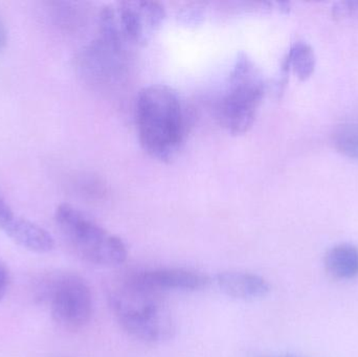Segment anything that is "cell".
Masks as SVG:
<instances>
[{"mask_svg":"<svg viewBox=\"0 0 358 357\" xmlns=\"http://www.w3.org/2000/svg\"><path fill=\"white\" fill-rule=\"evenodd\" d=\"M178 92L152 84L138 92L134 117L143 149L162 163L178 157L187 136V115Z\"/></svg>","mask_w":358,"mask_h":357,"instance_id":"cell-1","label":"cell"},{"mask_svg":"<svg viewBox=\"0 0 358 357\" xmlns=\"http://www.w3.org/2000/svg\"><path fill=\"white\" fill-rule=\"evenodd\" d=\"M107 300L120 326L134 339L155 344L173 337L176 323L163 293L145 286L134 272L111 282Z\"/></svg>","mask_w":358,"mask_h":357,"instance_id":"cell-2","label":"cell"},{"mask_svg":"<svg viewBox=\"0 0 358 357\" xmlns=\"http://www.w3.org/2000/svg\"><path fill=\"white\" fill-rule=\"evenodd\" d=\"M55 220L69 245L85 261L96 265L117 266L127 260L125 242L73 205H59Z\"/></svg>","mask_w":358,"mask_h":357,"instance_id":"cell-3","label":"cell"},{"mask_svg":"<svg viewBox=\"0 0 358 357\" xmlns=\"http://www.w3.org/2000/svg\"><path fill=\"white\" fill-rule=\"evenodd\" d=\"M265 90L262 73L252 59L245 54H238L219 103L221 125L234 136L246 133L256 121Z\"/></svg>","mask_w":358,"mask_h":357,"instance_id":"cell-4","label":"cell"},{"mask_svg":"<svg viewBox=\"0 0 358 357\" xmlns=\"http://www.w3.org/2000/svg\"><path fill=\"white\" fill-rule=\"evenodd\" d=\"M43 296L55 322L69 330L83 328L92 320L94 300L90 285L82 277L63 272L46 281Z\"/></svg>","mask_w":358,"mask_h":357,"instance_id":"cell-5","label":"cell"},{"mask_svg":"<svg viewBox=\"0 0 358 357\" xmlns=\"http://www.w3.org/2000/svg\"><path fill=\"white\" fill-rule=\"evenodd\" d=\"M115 12L128 41L138 45L148 43L166 19L165 6L157 1L117 2Z\"/></svg>","mask_w":358,"mask_h":357,"instance_id":"cell-6","label":"cell"},{"mask_svg":"<svg viewBox=\"0 0 358 357\" xmlns=\"http://www.w3.org/2000/svg\"><path fill=\"white\" fill-rule=\"evenodd\" d=\"M145 286L164 293L166 291H197L206 289L210 279L203 272L189 268H162L134 272Z\"/></svg>","mask_w":358,"mask_h":357,"instance_id":"cell-7","label":"cell"},{"mask_svg":"<svg viewBox=\"0 0 358 357\" xmlns=\"http://www.w3.org/2000/svg\"><path fill=\"white\" fill-rule=\"evenodd\" d=\"M219 289L227 297L254 301L266 297L271 285L260 275L248 272H223L216 276Z\"/></svg>","mask_w":358,"mask_h":357,"instance_id":"cell-8","label":"cell"},{"mask_svg":"<svg viewBox=\"0 0 358 357\" xmlns=\"http://www.w3.org/2000/svg\"><path fill=\"white\" fill-rule=\"evenodd\" d=\"M2 231L19 247L33 253H50L55 247V240L52 235L41 226L25 218L14 216Z\"/></svg>","mask_w":358,"mask_h":357,"instance_id":"cell-9","label":"cell"},{"mask_svg":"<svg viewBox=\"0 0 358 357\" xmlns=\"http://www.w3.org/2000/svg\"><path fill=\"white\" fill-rule=\"evenodd\" d=\"M328 274L338 280L350 281L358 278V247L352 243H340L325 256Z\"/></svg>","mask_w":358,"mask_h":357,"instance_id":"cell-10","label":"cell"},{"mask_svg":"<svg viewBox=\"0 0 358 357\" xmlns=\"http://www.w3.org/2000/svg\"><path fill=\"white\" fill-rule=\"evenodd\" d=\"M315 68V54L310 44L305 41L294 42L284 59V73L292 69L301 80H305L310 77Z\"/></svg>","mask_w":358,"mask_h":357,"instance_id":"cell-11","label":"cell"},{"mask_svg":"<svg viewBox=\"0 0 358 357\" xmlns=\"http://www.w3.org/2000/svg\"><path fill=\"white\" fill-rule=\"evenodd\" d=\"M332 143L343 154L358 159V123H345L336 127Z\"/></svg>","mask_w":358,"mask_h":357,"instance_id":"cell-12","label":"cell"},{"mask_svg":"<svg viewBox=\"0 0 358 357\" xmlns=\"http://www.w3.org/2000/svg\"><path fill=\"white\" fill-rule=\"evenodd\" d=\"M334 16L338 19H352L358 22V1H341L334 4Z\"/></svg>","mask_w":358,"mask_h":357,"instance_id":"cell-13","label":"cell"},{"mask_svg":"<svg viewBox=\"0 0 358 357\" xmlns=\"http://www.w3.org/2000/svg\"><path fill=\"white\" fill-rule=\"evenodd\" d=\"M14 216L12 210H10L6 201H4L1 195H0V230L2 231V228L8 224V222L10 221Z\"/></svg>","mask_w":358,"mask_h":357,"instance_id":"cell-14","label":"cell"},{"mask_svg":"<svg viewBox=\"0 0 358 357\" xmlns=\"http://www.w3.org/2000/svg\"><path fill=\"white\" fill-rule=\"evenodd\" d=\"M10 284V274L6 266L0 261V301L3 299Z\"/></svg>","mask_w":358,"mask_h":357,"instance_id":"cell-15","label":"cell"},{"mask_svg":"<svg viewBox=\"0 0 358 357\" xmlns=\"http://www.w3.org/2000/svg\"><path fill=\"white\" fill-rule=\"evenodd\" d=\"M6 41H8V31L3 20L0 18V52L6 48Z\"/></svg>","mask_w":358,"mask_h":357,"instance_id":"cell-16","label":"cell"},{"mask_svg":"<svg viewBox=\"0 0 358 357\" xmlns=\"http://www.w3.org/2000/svg\"><path fill=\"white\" fill-rule=\"evenodd\" d=\"M250 357H299L294 356H288V354H285V356H271V354H252V356H250Z\"/></svg>","mask_w":358,"mask_h":357,"instance_id":"cell-17","label":"cell"}]
</instances>
